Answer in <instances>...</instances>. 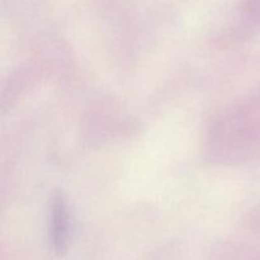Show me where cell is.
<instances>
[{"mask_svg":"<svg viewBox=\"0 0 260 260\" xmlns=\"http://www.w3.org/2000/svg\"><path fill=\"white\" fill-rule=\"evenodd\" d=\"M51 236H52L53 248L57 253H61L65 249L66 240H68V218H66L65 207L60 202L53 206Z\"/></svg>","mask_w":260,"mask_h":260,"instance_id":"obj_1","label":"cell"}]
</instances>
